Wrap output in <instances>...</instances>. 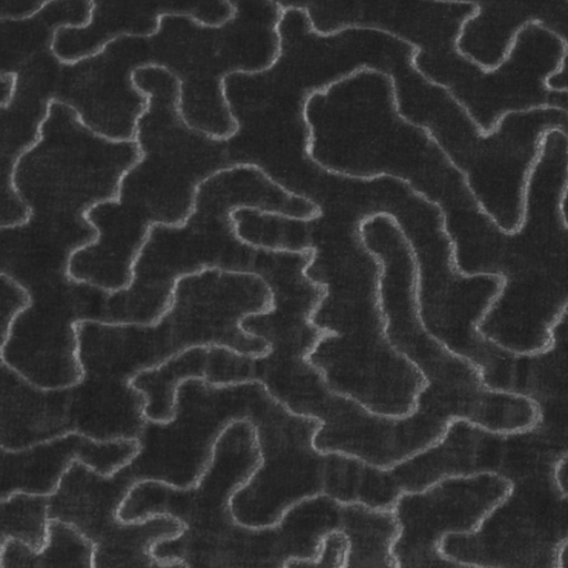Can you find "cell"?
<instances>
[{"label":"cell","instance_id":"cell-1","mask_svg":"<svg viewBox=\"0 0 568 568\" xmlns=\"http://www.w3.org/2000/svg\"><path fill=\"white\" fill-rule=\"evenodd\" d=\"M134 87L146 95L135 123L139 159L122 174L118 196L94 204L84 217L97 231L73 251L68 275L105 292L125 288L151 225L183 224L199 184L227 168L225 140L190 128L180 112V81L158 65L136 68Z\"/></svg>","mask_w":568,"mask_h":568},{"label":"cell","instance_id":"cell-2","mask_svg":"<svg viewBox=\"0 0 568 568\" xmlns=\"http://www.w3.org/2000/svg\"><path fill=\"white\" fill-rule=\"evenodd\" d=\"M134 139L91 130L71 105L51 100L38 140L14 161L11 181L30 217L1 230V257L68 262L97 237L84 213L115 199L122 174L139 159Z\"/></svg>","mask_w":568,"mask_h":568},{"label":"cell","instance_id":"cell-3","mask_svg":"<svg viewBox=\"0 0 568 568\" xmlns=\"http://www.w3.org/2000/svg\"><path fill=\"white\" fill-rule=\"evenodd\" d=\"M261 166L232 165L197 186L191 213L183 224H153L134 258L130 284L105 292L100 321L155 324L170 307L175 281L207 268L252 272L247 255L257 252L236 235L231 212L261 206L255 182Z\"/></svg>","mask_w":568,"mask_h":568},{"label":"cell","instance_id":"cell-4","mask_svg":"<svg viewBox=\"0 0 568 568\" xmlns=\"http://www.w3.org/2000/svg\"><path fill=\"white\" fill-rule=\"evenodd\" d=\"M260 463L253 424L234 420L216 438L211 462L194 485L136 480L126 493L118 518L130 523L170 516L183 525L179 535L162 539L152 548L153 557L163 567H255L257 528L239 523L231 501Z\"/></svg>","mask_w":568,"mask_h":568},{"label":"cell","instance_id":"cell-5","mask_svg":"<svg viewBox=\"0 0 568 568\" xmlns=\"http://www.w3.org/2000/svg\"><path fill=\"white\" fill-rule=\"evenodd\" d=\"M560 459L528 429L505 434L496 474L510 483L508 493L475 530L446 535L440 552L465 568H557L568 538Z\"/></svg>","mask_w":568,"mask_h":568},{"label":"cell","instance_id":"cell-6","mask_svg":"<svg viewBox=\"0 0 568 568\" xmlns=\"http://www.w3.org/2000/svg\"><path fill=\"white\" fill-rule=\"evenodd\" d=\"M256 433L261 463L232 497L234 518L261 528L276 525L294 504L320 494L357 503L364 462L314 446L316 418L292 413L252 382L246 418Z\"/></svg>","mask_w":568,"mask_h":568},{"label":"cell","instance_id":"cell-7","mask_svg":"<svg viewBox=\"0 0 568 568\" xmlns=\"http://www.w3.org/2000/svg\"><path fill=\"white\" fill-rule=\"evenodd\" d=\"M1 270L30 293L31 303L13 321L1 362L16 369L27 359L69 364L83 375L74 324L99 320L105 291L68 275V263L45 258H1ZM21 368L17 372L19 373Z\"/></svg>","mask_w":568,"mask_h":568},{"label":"cell","instance_id":"cell-8","mask_svg":"<svg viewBox=\"0 0 568 568\" xmlns=\"http://www.w3.org/2000/svg\"><path fill=\"white\" fill-rule=\"evenodd\" d=\"M509 486L497 474L480 473L447 477L422 491L403 493L392 509L399 526L392 546L397 568H465L440 552L443 538L475 530Z\"/></svg>","mask_w":568,"mask_h":568},{"label":"cell","instance_id":"cell-9","mask_svg":"<svg viewBox=\"0 0 568 568\" xmlns=\"http://www.w3.org/2000/svg\"><path fill=\"white\" fill-rule=\"evenodd\" d=\"M139 450L140 442L136 438L101 442L79 432H70L18 450L1 447L0 500L19 491L51 496L77 459L95 473L111 477L126 466Z\"/></svg>","mask_w":568,"mask_h":568},{"label":"cell","instance_id":"cell-10","mask_svg":"<svg viewBox=\"0 0 568 568\" xmlns=\"http://www.w3.org/2000/svg\"><path fill=\"white\" fill-rule=\"evenodd\" d=\"M503 440V433L454 419L436 443L385 468L390 488L398 498L447 477L495 474Z\"/></svg>","mask_w":568,"mask_h":568},{"label":"cell","instance_id":"cell-11","mask_svg":"<svg viewBox=\"0 0 568 568\" xmlns=\"http://www.w3.org/2000/svg\"><path fill=\"white\" fill-rule=\"evenodd\" d=\"M566 315V314H565ZM507 392L529 399L537 420L529 429L561 458L568 455V322L551 329L549 345L514 355Z\"/></svg>","mask_w":568,"mask_h":568},{"label":"cell","instance_id":"cell-12","mask_svg":"<svg viewBox=\"0 0 568 568\" xmlns=\"http://www.w3.org/2000/svg\"><path fill=\"white\" fill-rule=\"evenodd\" d=\"M209 352L210 346L189 347L130 379V386L145 396L146 420L166 424L174 419L179 385L191 378L205 379Z\"/></svg>","mask_w":568,"mask_h":568},{"label":"cell","instance_id":"cell-13","mask_svg":"<svg viewBox=\"0 0 568 568\" xmlns=\"http://www.w3.org/2000/svg\"><path fill=\"white\" fill-rule=\"evenodd\" d=\"M94 545L75 527L49 519L48 540L40 551L19 539L0 544V567H85L94 568Z\"/></svg>","mask_w":568,"mask_h":568},{"label":"cell","instance_id":"cell-14","mask_svg":"<svg viewBox=\"0 0 568 568\" xmlns=\"http://www.w3.org/2000/svg\"><path fill=\"white\" fill-rule=\"evenodd\" d=\"M0 501V544L14 538L40 551L48 540L50 496L19 491Z\"/></svg>","mask_w":568,"mask_h":568},{"label":"cell","instance_id":"cell-15","mask_svg":"<svg viewBox=\"0 0 568 568\" xmlns=\"http://www.w3.org/2000/svg\"><path fill=\"white\" fill-rule=\"evenodd\" d=\"M1 277V346L7 343L11 325L18 314L31 303L29 291L6 271Z\"/></svg>","mask_w":568,"mask_h":568},{"label":"cell","instance_id":"cell-16","mask_svg":"<svg viewBox=\"0 0 568 568\" xmlns=\"http://www.w3.org/2000/svg\"><path fill=\"white\" fill-rule=\"evenodd\" d=\"M349 542L345 534L339 530L328 532L320 545L315 559H291L285 564L288 567H327L345 568Z\"/></svg>","mask_w":568,"mask_h":568},{"label":"cell","instance_id":"cell-17","mask_svg":"<svg viewBox=\"0 0 568 568\" xmlns=\"http://www.w3.org/2000/svg\"><path fill=\"white\" fill-rule=\"evenodd\" d=\"M561 128L562 126H560V125H548L538 132L537 140H536L535 154L530 159L529 164L524 173L523 183L520 186L519 220H518V223L514 227L506 230L504 235H508V236L517 235L524 230V227L527 223V219H528L527 217L528 216V204H529L528 196H529V189H530V183H531L534 173H535L538 164L541 162V160L544 158L545 146H546L548 135L552 132H559V130Z\"/></svg>","mask_w":568,"mask_h":568},{"label":"cell","instance_id":"cell-18","mask_svg":"<svg viewBox=\"0 0 568 568\" xmlns=\"http://www.w3.org/2000/svg\"><path fill=\"white\" fill-rule=\"evenodd\" d=\"M544 21L539 18H529L527 19L526 21L521 22L511 33L509 40H508V43L506 44V48L501 54V58L498 60V62H496L494 65L491 67H488L484 63L480 62V64L478 65L479 70L483 72V73H494L496 72L503 64H505L506 62L509 61V59L511 58L513 55V52L516 48V44H517V41H518V38L520 36V33L526 30L529 26H535V27H538L540 28L541 26H544Z\"/></svg>","mask_w":568,"mask_h":568},{"label":"cell","instance_id":"cell-19","mask_svg":"<svg viewBox=\"0 0 568 568\" xmlns=\"http://www.w3.org/2000/svg\"><path fill=\"white\" fill-rule=\"evenodd\" d=\"M1 79V101L0 109L7 108L14 95L17 88V73L13 71H2L0 72Z\"/></svg>","mask_w":568,"mask_h":568},{"label":"cell","instance_id":"cell-20","mask_svg":"<svg viewBox=\"0 0 568 568\" xmlns=\"http://www.w3.org/2000/svg\"><path fill=\"white\" fill-rule=\"evenodd\" d=\"M558 133L562 134L567 139V142H568V133L564 129H560ZM567 152H568V148H567ZM567 196H568V163H567L566 179H565L564 185L561 187V192H560L558 204H557L558 214H559L560 221L562 223V226L565 230L568 231V220H567L566 213H565V202L567 200Z\"/></svg>","mask_w":568,"mask_h":568},{"label":"cell","instance_id":"cell-21","mask_svg":"<svg viewBox=\"0 0 568 568\" xmlns=\"http://www.w3.org/2000/svg\"><path fill=\"white\" fill-rule=\"evenodd\" d=\"M557 568H568V538L559 547L557 554Z\"/></svg>","mask_w":568,"mask_h":568}]
</instances>
